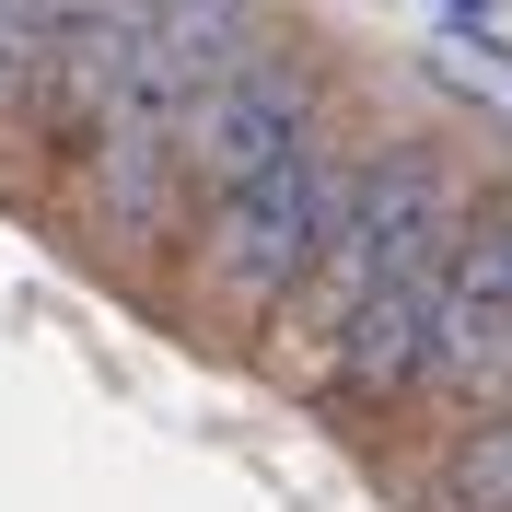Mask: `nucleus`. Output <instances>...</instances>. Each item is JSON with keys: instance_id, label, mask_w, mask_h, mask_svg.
Listing matches in <instances>:
<instances>
[{"instance_id": "nucleus-1", "label": "nucleus", "mask_w": 512, "mask_h": 512, "mask_svg": "<svg viewBox=\"0 0 512 512\" xmlns=\"http://www.w3.org/2000/svg\"><path fill=\"white\" fill-rule=\"evenodd\" d=\"M373 140H384V128H361V105H338L303 152H280L268 175H245L233 198H210V210H198V233H187V268H175V291H163V303H175V326H187V338H210V350H233V361H256L268 315L303 291L315 245L338 233V210H350Z\"/></svg>"}, {"instance_id": "nucleus-2", "label": "nucleus", "mask_w": 512, "mask_h": 512, "mask_svg": "<svg viewBox=\"0 0 512 512\" xmlns=\"http://www.w3.org/2000/svg\"><path fill=\"white\" fill-rule=\"evenodd\" d=\"M466 175H478V152H454L443 128H384V140H373V163H361V187H350V210H338V233L315 245L303 291H291L280 315H268V338H256V373L280 384V396H303V408H315V384H326V361H338V338L361 326L373 280L408 256V233L431 222Z\"/></svg>"}, {"instance_id": "nucleus-3", "label": "nucleus", "mask_w": 512, "mask_h": 512, "mask_svg": "<svg viewBox=\"0 0 512 512\" xmlns=\"http://www.w3.org/2000/svg\"><path fill=\"white\" fill-rule=\"evenodd\" d=\"M512 408V175H489L478 222L443 268V303H431V350H419V396H408V431L443 443L454 419ZM408 443V454H419Z\"/></svg>"}, {"instance_id": "nucleus-4", "label": "nucleus", "mask_w": 512, "mask_h": 512, "mask_svg": "<svg viewBox=\"0 0 512 512\" xmlns=\"http://www.w3.org/2000/svg\"><path fill=\"white\" fill-rule=\"evenodd\" d=\"M396 501L408 512H512V408H478V419H454L443 443H419Z\"/></svg>"}, {"instance_id": "nucleus-5", "label": "nucleus", "mask_w": 512, "mask_h": 512, "mask_svg": "<svg viewBox=\"0 0 512 512\" xmlns=\"http://www.w3.org/2000/svg\"><path fill=\"white\" fill-rule=\"evenodd\" d=\"M70 0H0V187H35V105H47V47Z\"/></svg>"}, {"instance_id": "nucleus-6", "label": "nucleus", "mask_w": 512, "mask_h": 512, "mask_svg": "<svg viewBox=\"0 0 512 512\" xmlns=\"http://www.w3.org/2000/svg\"><path fill=\"white\" fill-rule=\"evenodd\" d=\"M431 12H454V24L478 35V24H489V12H501V0H431Z\"/></svg>"}]
</instances>
